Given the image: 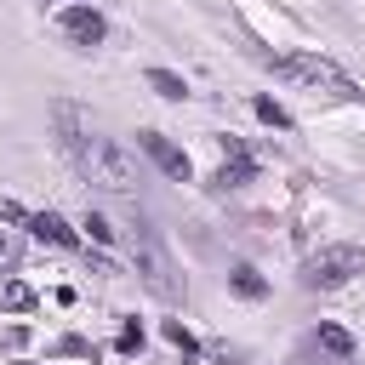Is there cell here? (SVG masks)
Masks as SVG:
<instances>
[{
  "instance_id": "obj_16",
  "label": "cell",
  "mask_w": 365,
  "mask_h": 365,
  "mask_svg": "<svg viewBox=\"0 0 365 365\" xmlns=\"http://www.w3.org/2000/svg\"><path fill=\"white\" fill-rule=\"evenodd\" d=\"M114 348H120V354H137V348H143V325H137V319H125V325H120V342H114Z\"/></svg>"
},
{
  "instance_id": "obj_12",
  "label": "cell",
  "mask_w": 365,
  "mask_h": 365,
  "mask_svg": "<svg viewBox=\"0 0 365 365\" xmlns=\"http://www.w3.org/2000/svg\"><path fill=\"white\" fill-rule=\"evenodd\" d=\"M148 86H154L165 103H182V97H188V80H182V74H171V68H148Z\"/></svg>"
},
{
  "instance_id": "obj_7",
  "label": "cell",
  "mask_w": 365,
  "mask_h": 365,
  "mask_svg": "<svg viewBox=\"0 0 365 365\" xmlns=\"http://www.w3.org/2000/svg\"><path fill=\"white\" fill-rule=\"evenodd\" d=\"M137 148H143V154H148V160H154V165H160L165 177L188 182V171H194V165H188V154H182V148H177L171 137H160V131H137Z\"/></svg>"
},
{
  "instance_id": "obj_5",
  "label": "cell",
  "mask_w": 365,
  "mask_h": 365,
  "mask_svg": "<svg viewBox=\"0 0 365 365\" xmlns=\"http://www.w3.org/2000/svg\"><path fill=\"white\" fill-rule=\"evenodd\" d=\"M51 125H57V143H63L74 160H86V148L97 143V131H91V114H86L80 103H68V97H57V103H51Z\"/></svg>"
},
{
  "instance_id": "obj_10",
  "label": "cell",
  "mask_w": 365,
  "mask_h": 365,
  "mask_svg": "<svg viewBox=\"0 0 365 365\" xmlns=\"http://www.w3.org/2000/svg\"><path fill=\"white\" fill-rule=\"evenodd\" d=\"M228 285H234V297H245V302H262V297H268V279H262L251 262H240V268L228 274Z\"/></svg>"
},
{
  "instance_id": "obj_1",
  "label": "cell",
  "mask_w": 365,
  "mask_h": 365,
  "mask_svg": "<svg viewBox=\"0 0 365 365\" xmlns=\"http://www.w3.org/2000/svg\"><path fill=\"white\" fill-rule=\"evenodd\" d=\"M274 74L279 80H297L308 91H325V97H359V86L331 57H319V51H285V57H274Z\"/></svg>"
},
{
  "instance_id": "obj_8",
  "label": "cell",
  "mask_w": 365,
  "mask_h": 365,
  "mask_svg": "<svg viewBox=\"0 0 365 365\" xmlns=\"http://www.w3.org/2000/svg\"><path fill=\"white\" fill-rule=\"evenodd\" d=\"M29 234H34L40 245H63V251H74V245H80V234H74L57 211H34V217H29Z\"/></svg>"
},
{
  "instance_id": "obj_11",
  "label": "cell",
  "mask_w": 365,
  "mask_h": 365,
  "mask_svg": "<svg viewBox=\"0 0 365 365\" xmlns=\"http://www.w3.org/2000/svg\"><path fill=\"white\" fill-rule=\"evenodd\" d=\"M314 342H319V348H325L331 359H354V336H348L342 325H331V319H325V325L314 331Z\"/></svg>"
},
{
  "instance_id": "obj_17",
  "label": "cell",
  "mask_w": 365,
  "mask_h": 365,
  "mask_svg": "<svg viewBox=\"0 0 365 365\" xmlns=\"http://www.w3.org/2000/svg\"><path fill=\"white\" fill-rule=\"evenodd\" d=\"M86 228H91V240H97V245H108V240H114V228H108V217H97V211L86 217Z\"/></svg>"
},
{
  "instance_id": "obj_4",
  "label": "cell",
  "mask_w": 365,
  "mask_h": 365,
  "mask_svg": "<svg viewBox=\"0 0 365 365\" xmlns=\"http://www.w3.org/2000/svg\"><path fill=\"white\" fill-rule=\"evenodd\" d=\"M86 177L97 182V188H108V194H131L137 188V165H131V154L120 148V143H108V137H97L91 148H86Z\"/></svg>"
},
{
  "instance_id": "obj_2",
  "label": "cell",
  "mask_w": 365,
  "mask_h": 365,
  "mask_svg": "<svg viewBox=\"0 0 365 365\" xmlns=\"http://www.w3.org/2000/svg\"><path fill=\"white\" fill-rule=\"evenodd\" d=\"M131 262H137V279H143L154 297H165V302H177V297H182V279H177V268H171L165 245H160L143 222L131 228Z\"/></svg>"
},
{
  "instance_id": "obj_14",
  "label": "cell",
  "mask_w": 365,
  "mask_h": 365,
  "mask_svg": "<svg viewBox=\"0 0 365 365\" xmlns=\"http://www.w3.org/2000/svg\"><path fill=\"white\" fill-rule=\"evenodd\" d=\"M165 342H171V348H177V354H188V359H194V354H200V342H194V331H188V325H182V319H165Z\"/></svg>"
},
{
  "instance_id": "obj_13",
  "label": "cell",
  "mask_w": 365,
  "mask_h": 365,
  "mask_svg": "<svg viewBox=\"0 0 365 365\" xmlns=\"http://www.w3.org/2000/svg\"><path fill=\"white\" fill-rule=\"evenodd\" d=\"M0 308H11V314H17V308H34V291H29L23 279H6V285H0Z\"/></svg>"
},
{
  "instance_id": "obj_9",
  "label": "cell",
  "mask_w": 365,
  "mask_h": 365,
  "mask_svg": "<svg viewBox=\"0 0 365 365\" xmlns=\"http://www.w3.org/2000/svg\"><path fill=\"white\" fill-rule=\"evenodd\" d=\"M251 171H257V165H251V154H245L240 143H228V160L217 165V177H211V182H217V188H240Z\"/></svg>"
},
{
  "instance_id": "obj_18",
  "label": "cell",
  "mask_w": 365,
  "mask_h": 365,
  "mask_svg": "<svg viewBox=\"0 0 365 365\" xmlns=\"http://www.w3.org/2000/svg\"><path fill=\"white\" fill-rule=\"evenodd\" d=\"M0 222H17V228H29V211H23L17 200H0Z\"/></svg>"
},
{
  "instance_id": "obj_3",
  "label": "cell",
  "mask_w": 365,
  "mask_h": 365,
  "mask_svg": "<svg viewBox=\"0 0 365 365\" xmlns=\"http://www.w3.org/2000/svg\"><path fill=\"white\" fill-rule=\"evenodd\" d=\"M354 274H365V245H325L302 262V285L308 291H336Z\"/></svg>"
},
{
  "instance_id": "obj_15",
  "label": "cell",
  "mask_w": 365,
  "mask_h": 365,
  "mask_svg": "<svg viewBox=\"0 0 365 365\" xmlns=\"http://www.w3.org/2000/svg\"><path fill=\"white\" fill-rule=\"evenodd\" d=\"M251 108H257V120H262V125H274V131H285V125H291V114H285L274 97H257Z\"/></svg>"
},
{
  "instance_id": "obj_6",
  "label": "cell",
  "mask_w": 365,
  "mask_h": 365,
  "mask_svg": "<svg viewBox=\"0 0 365 365\" xmlns=\"http://www.w3.org/2000/svg\"><path fill=\"white\" fill-rule=\"evenodd\" d=\"M57 29H63V40H74L80 51L103 46V34H108V23H103L97 6H63V11H57Z\"/></svg>"
}]
</instances>
